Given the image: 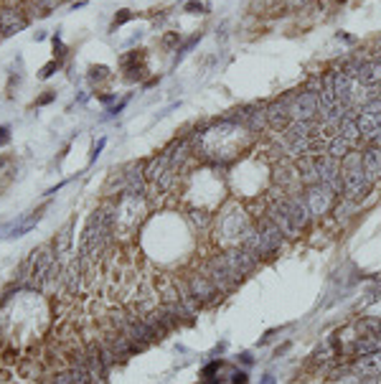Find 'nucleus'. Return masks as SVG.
<instances>
[{"mask_svg": "<svg viewBox=\"0 0 381 384\" xmlns=\"http://www.w3.org/2000/svg\"><path fill=\"white\" fill-rule=\"evenodd\" d=\"M132 18V10H120L117 15H115V20H112V28H117V26H122V23H127V20Z\"/></svg>", "mask_w": 381, "mask_h": 384, "instance_id": "27", "label": "nucleus"}, {"mask_svg": "<svg viewBox=\"0 0 381 384\" xmlns=\"http://www.w3.org/2000/svg\"><path fill=\"white\" fill-rule=\"evenodd\" d=\"M364 170H366V176L374 183L381 181V145L371 143L366 151H364Z\"/></svg>", "mask_w": 381, "mask_h": 384, "instance_id": "15", "label": "nucleus"}, {"mask_svg": "<svg viewBox=\"0 0 381 384\" xmlns=\"http://www.w3.org/2000/svg\"><path fill=\"white\" fill-rule=\"evenodd\" d=\"M104 143H107V140H104V138H102V140H97V143H94V148H92V160H97V155H99V153H102V148H104Z\"/></svg>", "mask_w": 381, "mask_h": 384, "instance_id": "35", "label": "nucleus"}, {"mask_svg": "<svg viewBox=\"0 0 381 384\" xmlns=\"http://www.w3.org/2000/svg\"><path fill=\"white\" fill-rule=\"evenodd\" d=\"M56 5H59V0H28L26 15H28V20L31 18H43V15H49Z\"/></svg>", "mask_w": 381, "mask_h": 384, "instance_id": "20", "label": "nucleus"}, {"mask_svg": "<svg viewBox=\"0 0 381 384\" xmlns=\"http://www.w3.org/2000/svg\"><path fill=\"white\" fill-rule=\"evenodd\" d=\"M54 99H56V92H54V89H49L46 94H41V97L36 99V107H43V104H51Z\"/></svg>", "mask_w": 381, "mask_h": 384, "instance_id": "30", "label": "nucleus"}, {"mask_svg": "<svg viewBox=\"0 0 381 384\" xmlns=\"http://www.w3.org/2000/svg\"><path fill=\"white\" fill-rule=\"evenodd\" d=\"M264 115H267V125L272 127V130L282 133L285 127L293 122V115H290V107H287V99L280 97L270 104H264Z\"/></svg>", "mask_w": 381, "mask_h": 384, "instance_id": "11", "label": "nucleus"}, {"mask_svg": "<svg viewBox=\"0 0 381 384\" xmlns=\"http://www.w3.org/2000/svg\"><path fill=\"white\" fill-rule=\"evenodd\" d=\"M38 364H36V361H23V374L26 377H38Z\"/></svg>", "mask_w": 381, "mask_h": 384, "instance_id": "31", "label": "nucleus"}, {"mask_svg": "<svg viewBox=\"0 0 381 384\" xmlns=\"http://www.w3.org/2000/svg\"><path fill=\"white\" fill-rule=\"evenodd\" d=\"M186 285H188V290H191V295L196 298V301L201 303V306H209V303H214L216 298H221L224 293L209 280V277L204 275V272H193L188 280H186Z\"/></svg>", "mask_w": 381, "mask_h": 384, "instance_id": "9", "label": "nucleus"}, {"mask_svg": "<svg viewBox=\"0 0 381 384\" xmlns=\"http://www.w3.org/2000/svg\"><path fill=\"white\" fill-rule=\"evenodd\" d=\"M69 374H72V384H92V374L84 364H72Z\"/></svg>", "mask_w": 381, "mask_h": 384, "instance_id": "23", "label": "nucleus"}, {"mask_svg": "<svg viewBox=\"0 0 381 384\" xmlns=\"http://www.w3.org/2000/svg\"><path fill=\"white\" fill-rule=\"evenodd\" d=\"M104 77H107V67H102V64H99V67H97V64H94V67H89V79H92V81L104 79Z\"/></svg>", "mask_w": 381, "mask_h": 384, "instance_id": "26", "label": "nucleus"}, {"mask_svg": "<svg viewBox=\"0 0 381 384\" xmlns=\"http://www.w3.org/2000/svg\"><path fill=\"white\" fill-rule=\"evenodd\" d=\"M69 244H72V224H66V227L56 234V242H54L56 254H66V252H69Z\"/></svg>", "mask_w": 381, "mask_h": 384, "instance_id": "22", "label": "nucleus"}, {"mask_svg": "<svg viewBox=\"0 0 381 384\" xmlns=\"http://www.w3.org/2000/svg\"><path fill=\"white\" fill-rule=\"evenodd\" d=\"M178 44V33H168L165 38H163V46L165 49H170V46H175Z\"/></svg>", "mask_w": 381, "mask_h": 384, "instance_id": "34", "label": "nucleus"}, {"mask_svg": "<svg viewBox=\"0 0 381 384\" xmlns=\"http://www.w3.org/2000/svg\"><path fill=\"white\" fill-rule=\"evenodd\" d=\"M254 227H257V231L262 234V239H264L267 249H270V254H275V252H277V249L285 244V239H287L285 234L280 231V227H277L272 219H267V217H262V219H259Z\"/></svg>", "mask_w": 381, "mask_h": 384, "instance_id": "12", "label": "nucleus"}, {"mask_svg": "<svg viewBox=\"0 0 381 384\" xmlns=\"http://www.w3.org/2000/svg\"><path fill=\"white\" fill-rule=\"evenodd\" d=\"M186 10H188V13H204L206 5H204V3H196V0H188V3H186Z\"/></svg>", "mask_w": 381, "mask_h": 384, "instance_id": "32", "label": "nucleus"}, {"mask_svg": "<svg viewBox=\"0 0 381 384\" xmlns=\"http://www.w3.org/2000/svg\"><path fill=\"white\" fill-rule=\"evenodd\" d=\"M379 349H381V338H376V336H356L348 344V351L353 356H366V354H374Z\"/></svg>", "mask_w": 381, "mask_h": 384, "instance_id": "18", "label": "nucleus"}, {"mask_svg": "<svg viewBox=\"0 0 381 384\" xmlns=\"http://www.w3.org/2000/svg\"><path fill=\"white\" fill-rule=\"evenodd\" d=\"M59 69H61V61H59V59H51V61L46 64V67H43V69L38 72V77H41V79H49V77H54Z\"/></svg>", "mask_w": 381, "mask_h": 384, "instance_id": "25", "label": "nucleus"}, {"mask_svg": "<svg viewBox=\"0 0 381 384\" xmlns=\"http://www.w3.org/2000/svg\"><path fill=\"white\" fill-rule=\"evenodd\" d=\"M198 272H204L209 280L221 290V293H229V290H234L236 288V283H239V277H236V272L229 267V262H227V257L224 254H214V257H209L204 265H201V270Z\"/></svg>", "mask_w": 381, "mask_h": 384, "instance_id": "2", "label": "nucleus"}, {"mask_svg": "<svg viewBox=\"0 0 381 384\" xmlns=\"http://www.w3.org/2000/svg\"><path fill=\"white\" fill-rule=\"evenodd\" d=\"M249 219H246V214L239 209V206H231L227 214H224L219 219V229H221V242L229 244V247H239L244 234L249 231Z\"/></svg>", "mask_w": 381, "mask_h": 384, "instance_id": "1", "label": "nucleus"}, {"mask_svg": "<svg viewBox=\"0 0 381 384\" xmlns=\"http://www.w3.org/2000/svg\"><path fill=\"white\" fill-rule=\"evenodd\" d=\"M358 81L366 87H381V59L364 61L361 72H358Z\"/></svg>", "mask_w": 381, "mask_h": 384, "instance_id": "17", "label": "nucleus"}, {"mask_svg": "<svg viewBox=\"0 0 381 384\" xmlns=\"http://www.w3.org/2000/svg\"><path fill=\"white\" fill-rule=\"evenodd\" d=\"M28 26V15L26 8H18V5H8V8H0V41L15 36Z\"/></svg>", "mask_w": 381, "mask_h": 384, "instance_id": "8", "label": "nucleus"}, {"mask_svg": "<svg viewBox=\"0 0 381 384\" xmlns=\"http://www.w3.org/2000/svg\"><path fill=\"white\" fill-rule=\"evenodd\" d=\"M295 170H298V178H300V183H303V186L320 183L318 168H315V158H312V155H303V158H298Z\"/></svg>", "mask_w": 381, "mask_h": 384, "instance_id": "16", "label": "nucleus"}, {"mask_svg": "<svg viewBox=\"0 0 381 384\" xmlns=\"http://www.w3.org/2000/svg\"><path fill=\"white\" fill-rule=\"evenodd\" d=\"M38 384H54V377H49V379H38Z\"/></svg>", "mask_w": 381, "mask_h": 384, "instance_id": "38", "label": "nucleus"}, {"mask_svg": "<svg viewBox=\"0 0 381 384\" xmlns=\"http://www.w3.org/2000/svg\"><path fill=\"white\" fill-rule=\"evenodd\" d=\"M64 56H66V46L61 44V38H59V36H54V59L61 61Z\"/></svg>", "mask_w": 381, "mask_h": 384, "instance_id": "28", "label": "nucleus"}, {"mask_svg": "<svg viewBox=\"0 0 381 384\" xmlns=\"http://www.w3.org/2000/svg\"><path fill=\"white\" fill-rule=\"evenodd\" d=\"M338 135L348 143V145H356L361 140V130H358V120L356 117H343L341 120V127H338Z\"/></svg>", "mask_w": 381, "mask_h": 384, "instance_id": "19", "label": "nucleus"}, {"mask_svg": "<svg viewBox=\"0 0 381 384\" xmlns=\"http://www.w3.org/2000/svg\"><path fill=\"white\" fill-rule=\"evenodd\" d=\"M285 201H287V214H290V219H293L295 229H298V231H303V229L310 224V219H312V214H310V209H307V204H305L303 194L287 196Z\"/></svg>", "mask_w": 381, "mask_h": 384, "instance_id": "13", "label": "nucleus"}, {"mask_svg": "<svg viewBox=\"0 0 381 384\" xmlns=\"http://www.w3.org/2000/svg\"><path fill=\"white\" fill-rule=\"evenodd\" d=\"M348 151H351V145H348L341 135L328 138V151H325V155H330V158H335V160H343Z\"/></svg>", "mask_w": 381, "mask_h": 384, "instance_id": "21", "label": "nucleus"}, {"mask_svg": "<svg viewBox=\"0 0 381 384\" xmlns=\"http://www.w3.org/2000/svg\"><path fill=\"white\" fill-rule=\"evenodd\" d=\"M231 384H246V374L244 372H236L234 379H231Z\"/></svg>", "mask_w": 381, "mask_h": 384, "instance_id": "36", "label": "nucleus"}, {"mask_svg": "<svg viewBox=\"0 0 381 384\" xmlns=\"http://www.w3.org/2000/svg\"><path fill=\"white\" fill-rule=\"evenodd\" d=\"M54 384H72V374H69V369L56 372V374H54Z\"/></svg>", "mask_w": 381, "mask_h": 384, "instance_id": "29", "label": "nucleus"}, {"mask_svg": "<svg viewBox=\"0 0 381 384\" xmlns=\"http://www.w3.org/2000/svg\"><path fill=\"white\" fill-rule=\"evenodd\" d=\"M224 257H227V262H229V267L236 272V277L241 280L244 275H249L257 265H259V260L254 257V254L249 252V249H244L241 244L239 247H229L227 252H224Z\"/></svg>", "mask_w": 381, "mask_h": 384, "instance_id": "10", "label": "nucleus"}, {"mask_svg": "<svg viewBox=\"0 0 381 384\" xmlns=\"http://www.w3.org/2000/svg\"><path fill=\"white\" fill-rule=\"evenodd\" d=\"M303 199L310 209L312 219H323L325 214H330L333 206L338 204V194L330 191L325 183H312V186H305L303 191Z\"/></svg>", "mask_w": 381, "mask_h": 384, "instance_id": "3", "label": "nucleus"}, {"mask_svg": "<svg viewBox=\"0 0 381 384\" xmlns=\"http://www.w3.org/2000/svg\"><path fill=\"white\" fill-rule=\"evenodd\" d=\"M122 173H125V191H122V196H132V199H145L148 196V178H145V163L143 160H135V163H130L122 168Z\"/></svg>", "mask_w": 381, "mask_h": 384, "instance_id": "6", "label": "nucleus"}, {"mask_svg": "<svg viewBox=\"0 0 381 384\" xmlns=\"http://www.w3.org/2000/svg\"><path fill=\"white\" fill-rule=\"evenodd\" d=\"M188 222L193 227H198V229H206L211 224V217L206 214V211H193V214H188Z\"/></svg>", "mask_w": 381, "mask_h": 384, "instance_id": "24", "label": "nucleus"}, {"mask_svg": "<svg viewBox=\"0 0 381 384\" xmlns=\"http://www.w3.org/2000/svg\"><path fill=\"white\" fill-rule=\"evenodd\" d=\"M374 188V181L366 176L364 165L343 170V199L351 201H364L369 196V191Z\"/></svg>", "mask_w": 381, "mask_h": 384, "instance_id": "5", "label": "nucleus"}, {"mask_svg": "<svg viewBox=\"0 0 381 384\" xmlns=\"http://www.w3.org/2000/svg\"><path fill=\"white\" fill-rule=\"evenodd\" d=\"M315 168H318L320 183H325L330 191H335L338 196H343V168H341V160H335L330 155H318L315 158Z\"/></svg>", "mask_w": 381, "mask_h": 384, "instance_id": "7", "label": "nucleus"}, {"mask_svg": "<svg viewBox=\"0 0 381 384\" xmlns=\"http://www.w3.org/2000/svg\"><path fill=\"white\" fill-rule=\"evenodd\" d=\"M8 143H10V127L0 125V145H8Z\"/></svg>", "mask_w": 381, "mask_h": 384, "instance_id": "33", "label": "nucleus"}, {"mask_svg": "<svg viewBox=\"0 0 381 384\" xmlns=\"http://www.w3.org/2000/svg\"><path fill=\"white\" fill-rule=\"evenodd\" d=\"M287 99V107H290V115L293 120H307L312 122L318 117V92L312 89H300V92H293V94H285Z\"/></svg>", "mask_w": 381, "mask_h": 384, "instance_id": "4", "label": "nucleus"}, {"mask_svg": "<svg viewBox=\"0 0 381 384\" xmlns=\"http://www.w3.org/2000/svg\"><path fill=\"white\" fill-rule=\"evenodd\" d=\"M99 99H102V102H104V104H109V102H112V99H115V94H102V97H99Z\"/></svg>", "mask_w": 381, "mask_h": 384, "instance_id": "37", "label": "nucleus"}, {"mask_svg": "<svg viewBox=\"0 0 381 384\" xmlns=\"http://www.w3.org/2000/svg\"><path fill=\"white\" fill-rule=\"evenodd\" d=\"M353 372L361 377H379L381 374V349L366 356H358L353 361Z\"/></svg>", "mask_w": 381, "mask_h": 384, "instance_id": "14", "label": "nucleus"}, {"mask_svg": "<svg viewBox=\"0 0 381 384\" xmlns=\"http://www.w3.org/2000/svg\"><path fill=\"white\" fill-rule=\"evenodd\" d=\"M206 384H221V382H219V379H211V382H206Z\"/></svg>", "mask_w": 381, "mask_h": 384, "instance_id": "39", "label": "nucleus"}]
</instances>
